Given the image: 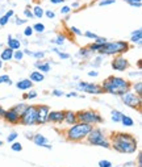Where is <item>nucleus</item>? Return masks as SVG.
Wrapping results in <instances>:
<instances>
[{
  "label": "nucleus",
  "mask_w": 142,
  "mask_h": 167,
  "mask_svg": "<svg viewBox=\"0 0 142 167\" xmlns=\"http://www.w3.org/2000/svg\"><path fill=\"white\" fill-rule=\"evenodd\" d=\"M78 118L82 122H86V124H97V122H101L103 118L94 112V111H84V112H79L78 113Z\"/></svg>",
  "instance_id": "obj_6"
},
{
  "label": "nucleus",
  "mask_w": 142,
  "mask_h": 167,
  "mask_svg": "<svg viewBox=\"0 0 142 167\" xmlns=\"http://www.w3.org/2000/svg\"><path fill=\"white\" fill-rule=\"evenodd\" d=\"M130 5H134V7H141V0H126Z\"/></svg>",
  "instance_id": "obj_33"
},
{
  "label": "nucleus",
  "mask_w": 142,
  "mask_h": 167,
  "mask_svg": "<svg viewBox=\"0 0 142 167\" xmlns=\"http://www.w3.org/2000/svg\"><path fill=\"white\" fill-rule=\"evenodd\" d=\"M33 15L36 16V17H38V18H41L44 16V11H42V8L41 7H34V13Z\"/></svg>",
  "instance_id": "obj_25"
},
{
  "label": "nucleus",
  "mask_w": 142,
  "mask_h": 167,
  "mask_svg": "<svg viewBox=\"0 0 142 167\" xmlns=\"http://www.w3.org/2000/svg\"><path fill=\"white\" fill-rule=\"evenodd\" d=\"M3 117H5V120L7 121H9V122H12V124H16L17 121L20 120V116L17 114L13 109H9V111H5V113H4V116Z\"/></svg>",
  "instance_id": "obj_12"
},
{
  "label": "nucleus",
  "mask_w": 142,
  "mask_h": 167,
  "mask_svg": "<svg viewBox=\"0 0 142 167\" xmlns=\"http://www.w3.org/2000/svg\"><path fill=\"white\" fill-rule=\"evenodd\" d=\"M25 109H26V105L25 104H19V105H16L15 108H13V111H15V112L20 116V117H21V114L24 113Z\"/></svg>",
  "instance_id": "obj_23"
},
{
  "label": "nucleus",
  "mask_w": 142,
  "mask_h": 167,
  "mask_svg": "<svg viewBox=\"0 0 142 167\" xmlns=\"http://www.w3.org/2000/svg\"><path fill=\"white\" fill-rule=\"evenodd\" d=\"M116 0H103V1H100V5H108V4H113Z\"/></svg>",
  "instance_id": "obj_37"
},
{
  "label": "nucleus",
  "mask_w": 142,
  "mask_h": 167,
  "mask_svg": "<svg viewBox=\"0 0 142 167\" xmlns=\"http://www.w3.org/2000/svg\"><path fill=\"white\" fill-rule=\"evenodd\" d=\"M1 145H3V142H1V141H0V146H1Z\"/></svg>",
  "instance_id": "obj_56"
},
{
  "label": "nucleus",
  "mask_w": 142,
  "mask_h": 167,
  "mask_svg": "<svg viewBox=\"0 0 142 167\" xmlns=\"http://www.w3.org/2000/svg\"><path fill=\"white\" fill-rule=\"evenodd\" d=\"M32 86L33 84H32L30 79H22L17 83V88H19V90H28V88H30Z\"/></svg>",
  "instance_id": "obj_15"
},
{
  "label": "nucleus",
  "mask_w": 142,
  "mask_h": 167,
  "mask_svg": "<svg viewBox=\"0 0 142 167\" xmlns=\"http://www.w3.org/2000/svg\"><path fill=\"white\" fill-rule=\"evenodd\" d=\"M8 80H9V76H8V75L0 76V83H4V82H8Z\"/></svg>",
  "instance_id": "obj_40"
},
{
  "label": "nucleus",
  "mask_w": 142,
  "mask_h": 167,
  "mask_svg": "<svg viewBox=\"0 0 142 167\" xmlns=\"http://www.w3.org/2000/svg\"><path fill=\"white\" fill-rule=\"evenodd\" d=\"M91 129H92V126H91L90 124H86V122L75 124L74 126H71L67 130V137H68V140H72V141L83 140L84 137L88 136Z\"/></svg>",
  "instance_id": "obj_3"
},
{
  "label": "nucleus",
  "mask_w": 142,
  "mask_h": 167,
  "mask_svg": "<svg viewBox=\"0 0 142 167\" xmlns=\"http://www.w3.org/2000/svg\"><path fill=\"white\" fill-rule=\"evenodd\" d=\"M53 95H55V96H62L63 92H62L61 90H54V91H53Z\"/></svg>",
  "instance_id": "obj_43"
},
{
  "label": "nucleus",
  "mask_w": 142,
  "mask_h": 167,
  "mask_svg": "<svg viewBox=\"0 0 142 167\" xmlns=\"http://www.w3.org/2000/svg\"><path fill=\"white\" fill-rule=\"evenodd\" d=\"M11 149H12L13 151H21V150H22V146H21L20 142H15V143L12 145Z\"/></svg>",
  "instance_id": "obj_27"
},
{
  "label": "nucleus",
  "mask_w": 142,
  "mask_h": 167,
  "mask_svg": "<svg viewBox=\"0 0 142 167\" xmlns=\"http://www.w3.org/2000/svg\"><path fill=\"white\" fill-rule=\"evenodd\" d=\"M20 41L19 40H13L12 37L9 36L8 37V48L12 49V50H17V49H20Z\"/></svg>",
  "instance_id": "obj_16"
},
{
  "label": "nucleus",
  "mask_w": 142,
  "mask_h": 167,
  "mask_svg": "<svg viewBox=\"0 0 142 167\" xmlns=\"http://www.w3.org/2000/svg\"><path fill=\"white\" fill-rule=\"evenodd\" d=\"M134 91L137 92V95L142 94V83H137V84H134Z\"/></svg>",
  "instance_id": "obj_29"
},
{
  "label": "nucleus",
  "mask_w": 142,
  "mask_h": 167,
  "mask_svg": "<svg viewBox=\"0 0 142 167\" xmlns=\"http://www.w3.org/2000/svg\"><path fill=\"white\" fill-rule=\"evenodd\" d=\"M128 50V44L122 41H116V42H105L99 52L101 54H120Z\"/></svg>",
  "instance_id": "obj_4"
},
{
  "label": "nucleus",
  "mask_w": 142,
  "mask_h": 167,
  "mask_svg": "<svg viewBox=\"0 0 142 167\" xmlns=\"http://www.w3.org/2000/svg\"><path fill=\"white\" fill-rule=\"evenodd\" d=\"M8 20H9V17L5 16V15H4L3 17H0V25H5L8 22Z\"/></svg>",
  "instance_id": "obj_35"
},
{
  "label": "nucleus",
  "mask_w": 142,
  "mask_h": 167,
  "mask_svg": "<svg viewBox=\"0 0 142 167\" xmlns=\"http://www.w3.org/2000/svg\"><path fill=\"white\" fill-rule=\"evenodd\" d=\"M36 67L38 68L40 71H42V72H47L50 71V64L49 63H36Z\"/></svg>",
  "instance_id": "obj_21"
},
{
  "label": "nucleus",
  "mask_w": 142,
  "mask_h": 167,
  "mask_svg": "<svg viewBox=\"0 0 142 167\" xmlns=\"http://www.w3.org/2000/svg\"><path fill=\"white\" fill-rule=\"evenodd\" d=\"M65 40H66V37H65V36L59 34V36L57 37V38H55V40H54V42H55L57 45H62L63 42H65Z\"/></svg>",
  "instance_id": "obj_26"
},
{
  "label": "nucleus",
  "mask_w": 142,
  "mask_h": 167,
  "mask_svg": "<svg viewBox=\"0 0 142 167\" xmlns=\"http://www.w3.org/2000/svg\"><path fill=\"white\" fill-rule=\"evenodd\" d=\"M16 138H17V133H16V132H12L9 136L7 137V141H8V142H13Z\"/></svg>",
  "instance_id": "obj_28"
},
{
  "label": "nucleus",
  "mask_w": 142,
  "mask_h": 167,
  "mask_svg": "<svg viewBox=\"0 0 142 167\" xmlns=\"http://www.w3.org/2000/svg\"><path fill=\"white\" fill-rule=\"evenodd\" d=\"M71 96H76V94H75V92H70V94L67 95V97H71Z\"/></svg>",
  "instance_id": "obj_52"
},
{
  "label": "nucleus",
  "mask_w": 142,
  "mask_h": 167,
  "mask_svg": "<svg viewBox=\"0 0 142 167\" xmlns=\"http://www.w3.org/2000/svg\"><path fill=\"white\" fill-rule=\"evenodd\" d=\"M50 1H51L53 4H59V3H62L63 0H50Z\"/></svg>",
  "instance_id": "obj_50"
},
{
  "label": "nucleus",
  "mask_w": 142,
  "mask_h": 167,
  "mask_svg": "<svg viewBox=\"0 0 142 167\" xmlns=\"http://www.w3.org/2000/svg\"><path fill=\"white\" fill-rule=\"evenodd\" d=\"M96 44H99V45H104L105 44V38H96Z\"/></svg>",
  "instance_id": "obj_42"
},
{
  "label": "nucleus",
  "mask_w": 142,
  "mask_h": 167,
  "mask_svg": "<svg viewBox=\"0 0 142 167\" xmlns=\"http://www.w3.org/2000/svg\"><path fill=\"white\" fill-rule=\"evenodd\" d=\"M24 20H20V18H17V24H24Z\"/></svg>",
  "instance_id": "obj_53"
},
{
  "label": "nucleus",
  "mask_w": 142,
  "mask_h": 167,
  "mask_svg": "<svg viewBox=\"0 0 142 167\" xmlns=\"http://www.w3.org/2000/svg\"><path fill=\"white\" fill-rule=\"evenodd\" d=\"M61 12H62V13H68V12H70V8H68V7H63V8L61 9Z\"/></svg>",
  "instance_id": "obj_47"
},
{
  "label": "nucleus",
  "mask_w": 142,
  "mask_h": 167,
  "mask_svg": "<svg viewBox=\"0 0 142 167\" xmlns=\"http://www.w3.org/2000/svg\"><path fill=\"white\" fill-rule=\"evenodd\" d=\"M33 141H34L36 145H38V146H45L47 143L46 137L42 136V134H37V136H34L33 137Z\"/></svg>",
  "instance_id": "obj_14"
},
{
  "label": "nucleus",
  "mask_w": 142,
  "mask_h": 167,
  "mask_svg": "<svg viewBox=\"0 0 142 167\" xmlns=\"http://www.w3.org/2000/svg\"><path fill=\"white\" fill-rule=\"evenodd\" d=\"M13 57H15V58L17 59V61H21V59H22V57H24V53H22V52H20V50H17V52H16L15 54H13Z\"/></svg>",
  "instance_id": "obj_32"
},
{
  "label": "nucleus",
  "mask_w": 142,
  "mask_h": 167,
  "mask_svg": "<svg viewBox=\"0 0 142 167\" xmlns=\"http://www.w3.org/2000/svg\"><path fill=\"white\" fill-rule=\"evenodd\" d=\"M4 113H5V111H4V109H1V108H0V116H4Z\"/></svg>",
  "instance_id": "obj_54"
},
{
  "label": "nucleus",
  "mask_w": 142,
  "mask_h": 167,
  "mask_svg": "<svg viewBox=\"0 0 142 167\" xmlns=\"http://www.w3.org/2000/svg\"><path fill=\"white\" fill-rule=\"evenodd\" d=\"M32 55L33 57H36V58H44V53H41V52H37V53H32Z\"/></svg>",
  "instance_id": "obj_39"
},
{
  "label": "nucleus",
  "mask_w": 142,
  "mask_h": 167,
  "mask_svg": "<svg viewBox=\"0 0 142 167\" xmlns=\"http://www.w3.org/2000/svg\"><path fill=\"white\" fill-rule=\"evenodd\" d=\"M21 121L25 125H33L37 122V108L36 107H26L24 113L21 114Z\"/></svg>",
  "instance_id": "obj_7"
},
{
  "label": "nucleus",
  "mask_w": 142,
  "mask_h": 167,
  "mask_svg": "<svg viewBox=\"0 0 142 167\" xmlns=\"http://www.w3.org/2000/svg\"><path fill=\"white\" fill-rule=\"evenodd\" d=\"M86 37H88V38H94V40L97 38V36H96L95 33H91V32H86Z\"/></svg>",
  "instance_id": "obj_38"
},
{
  "label": "nucleus",
  "mask_w": 142,
  "mask_h": 167,
  "mask_svg": "<svg viewBox=\"0 0 142 167\" xmlns=\"http://www.w3.org/2000/svg\"><path fill=\"white\" fill-rule=\"evenodd\" d=\"M88 53H90L88 49H82V50H80V54L84 55V57H86V55H88Z\"/></svg>",
  "instance_id": "obj_44"
},
{
  "label": "nucleus",
  "mask_w": 142,
  "mask_h": 167,
  "mask_svg": "<svg viewBox=\"0 0 142 167\" xmlns=\"http://www.w3.org/2000/svg\"><path fill=\"white\" fill-rule=\"evenodd\" d=\"M32 33H33V28L26 26V28H25V30H24V34L28 37V36H32Z\"/></svg>",
  "instance_id": "obj_34"
},
{
  "label": "nucleus",
  "mask_w": 142,
  "mask_h": 167,
  "mask_svg": "<svg viewBox=\"0 0 142 167\" xmlns=\"http://www.w3.org/2000/svg\"><path fill=\"white\" fill-rule=\"evenodd\" d=\"M49 107L46 105H42L37 108V122L38 124H44L47 121V114H49Z\"/></svg>",
  "instance_id": "obj_9"
},
{
  "label": "nucleus",
  "mask_w": 142,
  "mask_h": 167,
  "mask_svg": "<svg viewBox=\"0 0 142 167\" xmlns=\"http://www.w3.org/2000/svg\"><path fill=\"white\" fill-rule=\"evenodd\" d=\"M122 117V113L118 112V111H112V120L114 122H120Z\"/></svg>",
  "instance_id": "obj_24"
},
{
  "label": "nucleus",
  "mask_w": 142,
  "mask_h": 167,
  "mask_svg": "<svg viewBox=\"0 0 142 167\" xmlns=\"http://www.w3.org/2000/svg\"><path fill=\"white\" fill-rule=\"evenodd\" d=\"M45 79L44 74H41L40 71H33L30 74V80L32 82H42Z\"/></svg>",
  "instance_id": "obj_18"
},
{
  "label": "nucleus",
  "mask_w": 142,
  "mask_h": 167,
  "mask_svg": "<svg viewBox=\"0 0 142 167\" xmlns=\"http://www.w3.org/2000/svg\"><path fill=\"white\" fill-rule=\"evenodd\" d=\"M24 13H25V16H26V17H30V18L34 16V15H33V13H32V12H29V11H28V9H26V11H24Z\"/></svg>",
  "instance_id": "obj_45"
},
{
  "label": "nucleus",
  "mask_w": 142,
  "mask_h": 167,
  "mask_svg": "<svg viewBox=\"0 0 142 167\" xmlns=\"http://www.w3.org/2000/svg\"><path fill=\"white\" fill-rule=\"evenodd\" d=\"M58 54H59V57H61V58H63V59H67L68 57H70L68 54H62V53H58Z\"/></svg>",
  "instance_id": "obj_48"
},
{
  "label": "nucleus",
  "mask_w": 142,
  "mask_h": 167,
  "mask_svg": "<svg viewBox=\"0 0 142 167\" xmlns=\"http://www.w3.org/2000/svg\"><path fill=\"white\" fill-rule=\"evenodd\" d=\"M13 58V50L12 49H5V50H3V53H1V61H11V59Z\"/></svg>",
  "instance_id": "obj_17"
},
{
  "label": "nucleus",
  "mask_w": 142,
  "mask_h": 167,
  "mask_svg": "<svg viewBox=\"0 0 142 167\" xmlns=\"http://www.w3.org/2000/svg\"><path fill=\"white\" fill-rule=\"evenodd\" d=\"M129 90V83L122 78L111 76L103 83V91H107L112 95H124Z\"/></svg>",
  "instance_id": "obj_2"
},
{
  "label": "nucleus",
  "mask_w": 142,
  "mask_h": 167,
  "mask_svg": "<svg viewBox=\"0 0 142 167\" xmlns=\"http://www.w3.org/2000/svg\"><path fill=\"white\" fill-rule=\"evenodd\" d=\"M46 16H47L49 18H53V17L55 16V15H54V12H51V11H47V12H46Z\"/></svg>",
  "instance_id": "obj_46"
},
{
  "label": "nucleus",
  "mask_w": 142,
  "mask_h": 167,
  "mask_svg": "<svg viewBox=\"0 0 142 167\" xmlns=\"http://www.w3.org/2000/svg\"><path fill=\"white\" fill-rule=\"evenodd\" d=\"M5 16H8V17H11V16H13V11H8V12L5 13Z\"/></svg>",
  "instance_id": "obj_51"
},
{
  "label": "nucleus",
  "mask_w": 142,
  "mask_h": 167,
  "mask_svg": "<svg viewBox=\"0 0 142 167\" xmlns=\"http://www.w3.org/2000/svg\"><path fill=\"white\" fill-rule=\"evenodd\" d=\"M122 96V101L125 103L128 107H130V108H138L141 105V97L140 95H136V94H132V92H125Z\"/></svg>",
  "instance_id": "obj_8"
},
{
  "label": "nucleus",
  "mask_w": 142,
  "mask_h": 167,
  "mask_svg": "<svg viewBox=\"0 0 142 167\" xmlns=\"http://www.w3.org/2000/svg\"><path fill=\"white\" fill-rule=\"evenodd\" d=\"M33 29L41 33V32H44V30H45V26H44V24H40V22H38V24H36V25L33 26Z\"/></svg>",
  "instance_id": "obj_31"
},
{
  "label": "nucleus",
  "mask_w": 142,
  "mask_h": 167,
  "mask_svg": "<svg viewBox=\"0 0 142 167\" xmlns=\"http://www.w3.org/2000/svg\"><path fill=\"white\" fill-rule=\"evenodd\" d=\"M71 32H74V33L78 34V36H80V34H82V32L78 29V28H75V26H72V28H71Z\"/></svg>",
  "instance_id": "obj_41"
},
{
  "label": "nucleus",
  "mask_w": 142,
  "mask_h": 167,
  "mask_svg": "<svg viewBox=\"0 0 142 167\" xmlns=\"http://www.w3.org/2000/svg\"><path fill=\"white\" fill-rule=\"evenodd\" d=\"M121 122L125 125V126H133V124H134V121H133V120L129 117V116H125V114H122Z\"/></svg>",
  "instance_id": "obj_22"
},
{
  "label": "nucleus",
  "mask_w": 142,
  "mask_h": 167,
  "mask_svg": "<svg viewBox=\"0 0 142 167\" xmlns=\"http://www.w3.org/2000/svg\"><path fill=\"white\" fill-rule=\"evenodd\" d=\"M88 75H90V76H96V75H97V72H96V71H90Z\"/></svg>",
  "instance_id": "obj_49"
},
{
  "label": "nucleus",
  "mask_w": 142,
  "mask_h": 167,
  "mask_svg": "<svg viewBox=\"0 0 142 167\" xmlns=\"http://www.w3.org/2000/svg\"><path fill=\"white\" fill-rule=\"evenodd\" d=\"M3 67V62H1V59H0V68Z\"/></svg>",
  "instance_id": "obj_55"
},
{
  "label": "nucleus",
  "mask_w": 142,
  "mask_h": 167,
  "mask_svg": "<svg viewBox=\"0 0 142 167\" xmlns=\"http://www.w3.org/2000/svg\"><path fill=\"white\" fill-rule=\"evenodd\" d=\"M83 91L88 92V94H101L103 88H100L99 86L96 84H91V83H86V86L83 88Z\"/></svg>",
  "instance_id": "obj_13"
},
{
  "label": "nucleus",
  "mask_w": 142,
  "mask_h": 167,
  "mask_svg": "<svg viewBox=\"0 0 142 167\" xmlns=\"http://www.w3.org/2000/svg\"><path fill=\"white\" fill-rule=\"evenodd\" d=\"M128 66H129V64H128V61L125 58H122V57H117L112 62V67L114 68V70H117V71H124Z\"/></svg>",
  "instance_id": "obj_11"
},
{
  "label": "nucleus",
  "mask_w": 142,
  "mask_h": 167,
  "mask_svg": "<svg viewBox=\"0 0 142 167\" xmlns=\"http://www.w3.org/2000/svg\"><path fill=\"white\" fill-rule=\"evenodd\" d=\"M88 142L92 145H97V146H103V147H109V142L105 140L104 133L100 129H91V132L88 133Z\"/></svg>",
  "instance_id": "obj_5"
},
{
  "label": "nucleus",
  "mask_w": 142,
  "mask_h": 167,
  "mask_svg": "<svg viewBox=\"0 0 142 167\" xmlns=\"http://www.w3.org/2000/svg\"><path fill=\"white\" fill-rule=\"evenodd\" d=\"M99 167H112V163L109 161H100L99 162Z\"/></svg>",
  "instance_id": "obj_30"
},
{
  "label": "nucleus",
  "mask_w": 142,
  "mask_h": 167,
  "mask_svg": "<svg viewBox=\"0 0 142 167\" xmlns=\"http://www.w3.org/2000/svg\"><path fill=\"white\" fill-rule=\"evenodd\" d=\"M36 96H37V92H34V91H30L29 94H26V95H25L26 99H34Z\"/></svg>",
  "instance_id": "obj_36"
},
{
  "label": "nucleus",
  "mask_w": 142,
  "mask_h": 167,
  "mask_svg": "<svg viewBox=\"0 0 142 167\" xmlns=\"http://www.w3.org/2000/svg\"><path fill=\"white\" fill-rule=\"evenodd\" d=\"M65 121L67 124H74L76 121V114L72 113V112H65Z\"/></svg>",
  "instance_id": "obj_19"
},
{
  "label": "nucleus",
  "mask_w": 142,
  "mask_h": 167,
  "mask_svg": "<svg viewBox=\"0 0 142 167\" xmlns=\"http://www.w3.org/2000/svg\"><path fill=\"white\" fill-rule=\"evenodd\" d=\"M113 147L120 153L130 154V153H134L137 149V141L129 134L120 133L116 134L113 138Z\"/></svg>",
  "instance_id": "obj_1"
},
{
  "label": "nucleus",
  "mask_w": 142,
  "mask_h": 167,
  "mask_svg": "<svg viewBox=\"0 0 142 167\" xmlns=\"http://www.w3.org/2000/svg\"><path fill=\"white\" fill-rule=\"evenodd\" d=\"M63 120H65V112H61V111H51L47 114V121L62 122Z\"/></svg>",
  "instance_id": "obj_10"
},
{
  "label": "nucleus",
  "mask_w": 142,
  "mask_h": 167,
  "mask_svg": "<svg viewBox=\"0 0 142 167\" xmlns=\"http://www.w3.org/2000/svg\"><path fill=\"white\" fill-rule=\"evenodd\" d=\"M141 37H142L141 30L133 32V34H132V42H134V44H141Z\"/></svg>",
  "instance_id": "obj_20"
}]
</instances>
